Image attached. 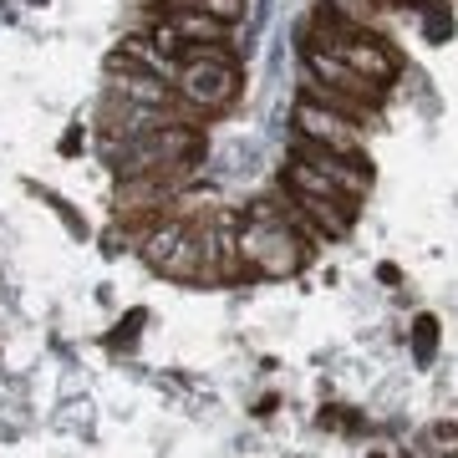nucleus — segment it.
Segmentation results:
<instances>
[{
	"instance_id": "f257e3e1",
	"label": "nucleus",
	"mask_w": 458,
	"mask_h": 458,
	"mask_svg": "<svg viewBox=\"0 0 458 458\" xmlns=\"http://www.w3.org/2000/svg\"><path fill=\"white\" fill-rule=\"evenodd\" d=\"M102 158L117 168V179H132V174H189V168L204 158V132L189 128V123H174V128L143 132V138H102Z\"/></svg>"
},
{
	"instance_id": "0eeeda50",
	"label": "nucleus",
	"mask_w": 458,
	"mask_h": 458,
	"mask_svg": "<svg viewBox=\"0 0 458 458\" xmlns=\"http://www.w3.org/2000/svg\"><path fill=\"white\" fill-rule=\"evenodd\" d=\"M158 21H164V26H174V31H179L183 41H189V47H199V41H204V47H225L229 31H234V26H225V21H214L209 11H199V5L158 11Z\"/></svg>"
},
{
	"instance_id": "39448f33",
	"label": "nucleus",
	"mask_w": 458,
	"mask_h": 458,
	"mask_svg": "<svg viewBox=\"0 0 458 458\" xmlns=\"http://www.w3.org/2000/svg\"><path fill=\"white\" fill-rule=\"evenodd\" d=\"M336 56H342L357 77H367V82H377V87H393L397 77H403V56H397V47L387 41V36H377L372 26H352V31L342 36Z\"/></svg>"
},
{
	"instance_id": "6e6552de",
	"label": "nucleus",
	"mask_w": 458,
	"mask_h": 458,
	"mask_svg": "<svg viewBox=\"0 0 458 458\" xmlns=\"http://www.w3.org/2000/svg\"><path fill=\"white\" fill-rule=\"evenodd\" d=\"M321 11H331V16L352 21V26H372L382 5H377V0H321Z\"/></svg>"
},
{
	"instance_id": "1a4fd4ad",
	"label": "nucleus",
	"mask_w": 458,
	"mask_h": 458,
	"mask_svg": "<svg viewBox=\"0 0 458 458\" xmlns=\"http://www.w3.org/2000/svg\"><path fill=\"white\" fill-rule=\"evenodd\" d=\"M204 11H209L214 21L234 26V21H245V0H204Z\"/></svg>"
},
{
	"instance_id": "20e7f679",
	"label": "nucleus",
	"mask_w": 458,
	"mask_h": 458,
	"mask_svg": "<svg viewBox=\"0 0 458 458\" xmlns=\"http://www.w3.org/2000/svg\"><path fill=\"white\" fill-rule=\"evenodd\" d=\"M291 138L331 148V153H361V148H367L361 123H352L346 113H331V107H321V102H311V98H301L291 107Z\"/></svg>"
},
{
	"instance_id": "f03ea898",
	"label": "nucleus",
	"mask_w": 458,
	"mask_h": 458,
	"mask_svg": "<svg viewBox=\"0 0 458 458\" xmlns=\"http://www.w3.org/2000/svg\"><path fill=\"white\" fill-rule=\"evenodd\" d=\"M174 92L189 113L199 117H219L234 107L240 98V62L229 47H189L179 56V72H174Z\"/></svg>"
},
{
	"instance_id": "9b49d317",
	"label": "nucleus",
	"mask_w": 458,
	"mask_h": 458,
	"mask_svg": "<svg viewBox=\"0 0 458 458\" xmlns=\"http://www.w3.org/2000/svg\"><path fill=\"white\" fill-rule=\"evenodd\" d=\"M377 5H393V0H377Z\"/></svg>"
},
{
	"instance_id": "423d86ee",
	"label": "nucleus",
	"mask_w": 458,
	"mask_h": 458,
	"mask_svg": "<svg viewBox=\"0 0 458 458\" xmlns=\"http://www.w3.org/2000/svg\"><path fill=\"white\" fill-rule=\"evenodd\" d=\"M306 77H316V82L336 87V92H346V98H357L361 107H382V98H387V87L367 82V77H357L352 66L336 56V51H321V47H306Z\"/></svg>"
},
{
	"instance_id": "7ed1b4c3",
	"label": "nucleus",
	"mask_w": 458,
	"mask_h": 458,
	"mask_svg": "<svg viewBox=\"0 0 458 458\" xmlns=\"http://www.w3.org/2000/svg\"><path fill=\"white\" fill-rule=\"evenodd\" d=\"M234 255H240V265H245L250 276L285 280L306 265L311 240H306V234L285 219V209H280V214H265V219H245V225L234 229Z\"/></svg>"
},
{
	"instance_id": "f8f14e48",
	"label": "nucleus",
	"mask_w": 458,
	"mask_h": 458,
	"mask_svg": "<svg viewBox=\"0 0 458 458\" xmlns=\"http://www.w3.org/2000/svg\"><path fill=\"white\" fill-rule=\"evenodd\" d=\"M31 5H47V0H31Z\"/></svg>"
},
{
	"instance_id": "9d476101",
	"label": "nucleus",
	"mask_w": 458,
	"mask_h": 458,
	"mask_svg": "<svg viewBox=\"0 0 458 458\" xmlns=\"http://www.w3.org/2000/svg\"><path fill=\"white\" fill-rule=\"evenodd\" d=\"M433 327H438L433 316H423V321H418V357H423V361H428V352H433V336H438Z\"/></svg>"
}]
</instances>
